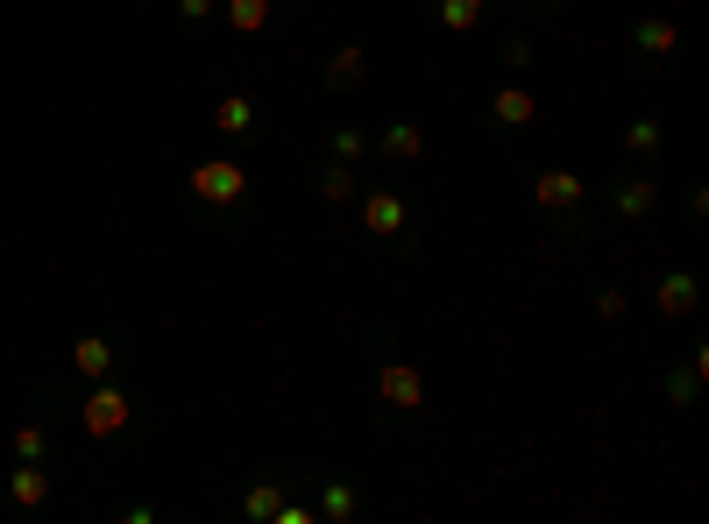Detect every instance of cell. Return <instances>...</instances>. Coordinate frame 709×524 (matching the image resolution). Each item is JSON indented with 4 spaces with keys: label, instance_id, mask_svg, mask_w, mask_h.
Listing matches in <instances>:
<instances>
[{
    "label": "cell",
    "instance_id": "6da1fadb",
    "mask_svg": "<svg viewBox=\"0 0 709 524\" xmlns=\"http://www.w3.org/2000/svg\"><path fill=\"white\" fill-rule=\"evenodd\" d=\"M191 191H199L206 206H235L248 191V170L227 164V157H206V164H191Z\"/></svg>",
    "mask_w": 709,
    "mask_h": 524
},
{
    "label": "cell",
    "instance_id": "7a4b0ae2",
    "mask_svg": "<svg viewBox=\"0 0 709 524\" xmlns=\"http://www.w3.org/2000/svg\"><path fill=\"white\" fill-rule=\"evenodd\" d=\"M79 425H86L92 439H114V433H128V397H121V390H107V376H100V390L86 397Z\"/></svg>",
    "mask_w": 709,
    "mask_h": 524
},
{
    "label": "cell",
    "instance_id": "3957f363",
    "mask_svg": "<svg viewBox=\"0 0 709 524\" xmlns=\"http://www.w3.org/2000/svg\"><path fill=\"white\" fill-rule=\"evenodd\" d=\"M376 397L397 404V412H418V404H426V383H418L412 362H383V368H376Z\"/></svg>",
    "mask_w": 709,
    "mask_h": 524
},
{
    "label": "cell",
    "instance_id": "277c9868",
    "mask_svg": "<svg viewBox=\"0 0 709 524\" xmlns=\"http://www.w3.org/2000/svg\"><path fill=\"white\" fill-rule=\"evenodd\" d=\"M362 227L370 235H397L405 227V199L397 191H362Z\"/></svg>",
    "mask_w": 709,
    "mask_h": 524
},
{
    "label": "cell",
    "instance_id": "5b68a950",
    "mask_svg": "<svg viewBox=\"0 0 709 524\" xmlns=\"http://www.w3.org/2000/svg\"><path fill=\"white\" fill-rule=\"evenodd\" d=\"M532 199H540L546 212H568V206H582V178H574V170H540Z\"/></svg>",
    "mask_w": 709,
    "mask_h": 524
},
{
    "label": "cell",
    "instance_id": "8992f818",
    "mask_svg": "<svg viewBox=\"0 0 709 524\" xmlns=\"http://www.w3.org/2000/svg\"><path fill=\"white\" fill-rule=\"evenodd\" d=\"M490 113H496V121H504V128H525L532 113H540V100H532L525 86H496V100H490Z\"/></svg>",
    "mask_w": 709,
    "mask_h": 524
},
{
    "label": "cell",
    "instance_id": "52a82bcc",
    "mask_svg": "<svg viewBox=\"0 0 709 524\" xmlns=\"http://www.w3.org/2000/svg\"><path fill=\"white\" fill-rule=\"evenodd\" d=\"M8 496H14V503H22V511H36V503H43V496H50V475H43V468H36V461H22V468H14V482H8Z\"/></svg>",
    "mask_w": 709,
    "mask_h": 524
},
{
    "label": "cell",
    "instance_id": "ba28073f",
    "mask_svg": "<svg viewBox=\"0 0 709 524\" xmlns=\"http://www.w3.org/2000/svg\"><path fill=\"white\" fill-rule=\"evenodd\" d=\"M660 313H667V319L696 313V277H681V269H674V277H660Z\"/></svg>",
    "mask_w": 709,
    "mask_h": 524
},
{
    "label": "cell",
    "instance_id": "9c48e42d",
    "mask_svg": "<svg viewBox=\"0 0 709 524\" xmlns=\"http://www.w3.org/2000/svg\"><path fill=\"white\" fill-rule=\"evenodd\" d=\"M71 368H79V376H92V383H100V376H107V368H114V347H107V340H92V334H86L79 347H71Z\"/></svg>",
    "mask_w": 709,
    "mask_h": 524
},
{
    "label": "cell",
    "instance_id": "30bf717a",
    "mask_svg": "<svg viewBox=\"0 0 709 524\" xmlns=\"http://www.w3.org/2000/svg\"><path fill=\"white\" fill-rule=\"evenodd\" d=\"M227 29H242V36L270 29V0H227Z\"/></svg>",
    "mask_w": 709,
    "mask_h": 524
},
{
    "label": "cell",
    "instance_id": "8fae6325",
    "mask_svg": "<svg viewBox=\"0 0 709 524\" xmlns=\"http://www.w3.org/2000/svg\"><path fill=\"white\" fill-rule=\"evenodd\" d=\"M214 121H220V135H248V128H256V107H248L242 92H227V100L214 107Z\"/></svg>",
    "mask_w": 709,
    "mask_h": 524
},
{
    "label": "cell",
    "instance_id": "7c38bea8",
    "mask_svg": "<svg viewBox=\"0 0 709 524\" xmlns=\"http://www.w3.org/2000/svg\"><path fill=\"white\" fill-rule=\"evenodd\" d=\"M327 86H334V92H355V86H362V50H355V43H348V50H334Z\"/></svg>",
    "mask_w": 709,
    "mask_h": 524
},
{
    "label": "cell",
    "instance_id": "4fadbf2b",
    "mask_svg": "<svg viewBox=\"0 0 709 524\" xmlns=\"http://www.w3.org/2000/svg\"><path fill=\"white\" fill-rule=\"evenodd\" d=\"M475 22H483V0H440V29H454V36H469Z\"/></svg>",
    "mask_w": 709,
    "mask_h": 524
},
{
    "label": "cell",
    "instance_id": "5bb4252c",
    "mask_svg": "<svg viewBox=\"0 0 709 524\" xmlns=\"http://www.w3.org/2000/svg\"><path fill=\"white\" fill-rule=\"evenodd\" d=\"M383 149H391V157H397V164H412V157H418V149H426V135H418L412 121H397V128H383Z\"/></svg>",
    "mask_w": 709,
    "mask_h": 524
},
{
    "label": "cell",
    "instance_id": "9a60e30c",
    "mask_svg": "<svg viewBox=\"0 0 709 524\" xmlns=\"http://www.w3.org/2000/svg\"><path fill=\"white\" fill-rule=\"evenodd\" d=\"M653 199H660L653 178H631V185L618 191V212H631V220H639V212H653Z\"/></svg>",
    "mask_w": 709,
    "mask_h": 524
},
{
    "label": "cell",
    "instance_id": "2e32d148",
    "mask_svg": "<svg viewBox=\"0 0 709 524\" xmlns=\"http://www.w3.org/2000/svg\"><path fill=\"white\" fill-rule=\"evenodd\" d=\"M681 36H674V22H639V50H653V57H667Z\"/></svg>",
    "mask_w": 709,
    "mask_h": 524
},
{
    "label": "cell",
    "instance_id": "e0dca14e",
    "mask_svg": "<svg viewBox=\"0 0 709 524\" xmlns=\"http://www.w3.org/2000/svg\"><path fill=\"white\" fill-rule=\"evenodd\" d=\"M277 503H284V496L270 490V482H256V490H248V503H242V511L256 517V524H270V517H277Z\"/></svg>",
    "mask_w": 709,
    "mask_h": 524
},
{
    "label": "cell",
    "instance_id": "ac0fdd59",
    "mask_svg": "<svg viewBox=\"0 0 709 524\" xmlns=\"http://www.w3.org/2000/svg\"><path fill=\"white\" fill-rule=\"evenodd\" d=\"M319 191H327V206H348V199H362V191H355V178H348V170H327V178H319Z\"/></svg>",
    "mask_w": 709,
    "mask_h": 524
},
{
    "label": "cell",
    "instance_id": "d6986e66",
    "mask_svg": "<svg viewBox=\"0 0 709 524\" xmlns=\"http://www.w3.org/2000/svg\"><path fill=\"white\" fill-rule=\"evenodd\" d=\"M624 142L639 149V157H653V149H660V121H631V128H624Z\"/></svg>",
    "mask_w": 709,
    "mask_h": 524
},
{
    "label": "cell",
    "instance_id": "ffe728a7",
    "mask_svg": "<svg viewBox=\"0 0 709 524\" xmlns=\"http://www.w3.org/2000/svg\"><path fill=\"white\" fill-rule=\"evenodd\" d=\"M362 149H370V135H362V128H341V135H334V157H341V164H355Z\"/></svg>",
    "mask_w": 709,
    "mask_h": 524
},
{
    "label": "cell",
    "instance_id": "44dd1931",
    "mask_svg": "<svg viewBox=\"0 0 709 524\" xmlns=\"http://www.w3.org/2000/svg\"><path fill=\"white\" fill-rule=\"evenodd\" d=\"M43 425H22V433H14V454H22V461H43Z\"/></svg>",
    "mask_w": 709,
    "mask_h": 524
},
{
    "label": "cell",
    "instance_id": "7402d4cb",
    "mask_svg": "<svg viewBox=\"0 0 709 524\" xmlns=\"http://www.w3.org/2000/svg\"><path fill=\"white\" fill-rule=\"evenodd\" d=\"M327 517H355V490H341V482H334V490H327Z\"/></svg>",
    "mask_w": 709,
    "mask_h": 524
},
{
    "label": "cell",
    "instance_id": "603a6c76",
    "mask_svg": "<svg viewBox=\"0 0 709 524\" xmlns=\"http://www.w3.org/2000/svg\"><path fill=\"white\" fill-rule=\"evenodd\" d=\"M178 8L191 14V22H206V14H214V0H178Z\"/></svg>",
    "mask_w": 709,
    "mask_h": 524
}]
</instances>
